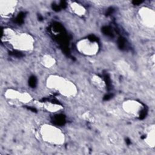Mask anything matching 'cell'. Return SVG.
<instances>
[{"label":"cell","instance_id":"obj_3","mask_svg":"<svg viewBox=\"0 0 155 155\" xmlns=\"http://www.w3.org/2000/svg\"><path fill=\"white\" fill-rule=\"evenodd\" d=\"M40 134L44 142L51 145H62L65 141V137L62 131L52 125H42L40 129Z\"/></svg>","mask_w":155,"mask_h":155},{"label":"cell","instance_id":"obj_6","mask_svg":"<svg viewBox=\"0 0 155 155\" xmlns=\"http://www.w3.org/2000/svg\"><path fill=\"white\" fill-rule=\"evenodd\" d=\"M122 108L128 114L137 116L141 113L143 107L142 104L135 100H127L123 102Z\"/></svg>","mask_w":155,"mask_h":155},{"label":"cell","instance_id":"obj_7","mask_svg":"<svg viewBox=\"0 0 155 155\" xmlns=\"http://www.w3.org/2000/svg\"><path fill=\"white\" fill-rule=\"evenodd\" d=\"M139 16L142 23L148 27H153L155 24L154 12L151 9L142 8L139 11Z\"/></svg>","mask_w":155,"mask_h":155},{"label":"cell","instance_id":"obj_8","mask_svg":"<svg viewBox=\"0 0 155 155\" xmlns=\"http://www.w3.org/2000/svg\"><path fill=\"white\" fill-rule=\"evenodd\" d=\"M15 2L9 1H1L0 5V11L2 16L7 17L12 15L15 9Z\"/></svg>","mask_w":155,"mask_h":155},{"label":"cell","instance_id":"obj_2","mask_svg":"<svg viewBox=\"0 0 155 155\" xmlns=\"http://www.w3.org/2000/svg\"><path fill=\"white\" fill-rule=\"evenodd\" d=\"M47 86L67 97H73L77 93V88L72 82L58 75L50 76L47 79Z\"/></svg>","mask_w":155,"mask_h":155},{"label":"cell","instance_id":"obj_12","mask_svg":"<svg viewBox=\"0 0 155 155\" xmlns=\"http://www.w3.org/2000/svg\"><path fill=\"white\" fill-rule=\"evenodd\" d=\"M43 105H44V107L47 110L50 112H56L62 108V106L58 104H52V103H45V104H44Z\"/></svg>","mask_w":155,"mask_h":155},{"label":"cell","instance_id":"obj_5","mask_svg":"<svg viewBox=\"0 0 155 155\" xmlns=\"http://www.w3.org/2000/svg\"><path fill=\"white\" fill-rule=\"evenodd\" d=\"M4 94L5 97L8 99L17 100L20 102L23 103L30 102L32 99L30 94L26 92L22 93L13 89H8Z\"/></svg>","mask_w":155,"mask_h":155},{"label":"cell","instance_id":"obj_4","mask_svg":"<svg viewBox=\"0 0 155 155\" xmlns=\"http://www.w3.org/2000/svg\"><path fill=\"white\" fill-rule=\"evenodd\" d=\"M77 50L81 53L87 56L95 55L99 51L98 43L88 38L82 39L76 44Z\"/></svg>","mask_w":155,"mask_h":155},{"label":"cell","instance_id":"obj_11","mask_svg":"<svg viewBox=\"0 0 155 155\" xmlns=\"http://www.w3.org/2000/svg\"><path fill=\"white\" fill-rule=\"evenodd\" d=\"M145 140L148 146H150L151 148L154 147L155 138H154V127H153V128L150 130V131L147 133Z\"/></svg>","mask_w":155,"mask_h":155},{"label":"cell","instance_id":"obj_1","mask_svg":"<svg viewBox=\"0 0 155 155\" xmlns=\"http://www.w3.org/2000/svg\"><path fill=\"white\" fill-rule=\"evenodd\" d=\"M2 40L7 42L13 48L20 51H30L34 46V39L31 36L24 33H17L10 28L4 29Z\"/></svg>","mask_w":155,"mask_h":155},{"label":"cell","instance_id":"obj_9","mask_svg":"<svg viewBox=\"0 0 155 155\" xmlns=\"http://www.w3.org/2000/svg\"><path fill=\"white\" fill-rule=\"evenodd\" d=\"M55 62L56 61L54 58L49 54H45L42 57L41 61L42 65L47 68H50L53 66L55 64Z\"/></svg>","mask_w":155,"mask_h":155},{"label":"cell","instance_id":"obj_10","mask_svg":"<svg viewBox=\"0 0 155 155\" xmlns=\"http://www.w3.org/2000/svg\"><path fill=\"white\" fill-rule=\"evenodd\" d=\"M91 81L92 83L99 90H104L105 88V84L104 80L97 75H94L91 78Z\"/></svg>","mask_w":155,"mask_h":155},{"label":"cell","instance_id":"obj_13","mask_svg":"<svg viewBox=\"0 0 155 155\" xmlns=\"http://www.w3.org/2000/svg\"><path fill=\"white\" fill-rule=\"evenodd\" d=\"M71 8L73 10V11L78 15H80V16H82V15H84L85 14V8H84L83 6L81 5H79V4H74L73 5H71Z\"/></svg>","mask_w":155,"mask_h":155}]
</instances>
